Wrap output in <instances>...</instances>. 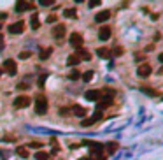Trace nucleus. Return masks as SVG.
<instances>
[{"mask_svg": "<svg viewBox=\"0 0 163 160\" xmlns=\"http://www.w3.org/2000/svg\"><path fill=\"white\" fill-rule=\"evenodd\" d=\"M83 42H84V39L81 34H72L70 35V46L74 49H83Z\"/></svg>", "mask_w": 163, "mask_h": 160, "instance_id": "f03ea898", "label": "nucleus"}, {"mask_svg": "<svg viewBox=\"0 0 163 160\" xmlns=\"http://www.w3.org/2000/svg\"><path fill=\"white\" fill-rule=\"evenodd\" d=\"M83 77H84V81H89V79H91V77H93V72H91V71L84 72V76H83Z\"/></svg>", "mask_w": 163, "mask_h": 160, "instance_id": "a878e982", "label": "nucleus"}, {"mask_svg": "<svg viewBox=\"0 0 163 160\" xmlns=\"http://www.w3.org/2000/svg\"><path fill=\"white\" fill-rule=\"evenodd\" d=\"M27 88H28L27 83H21V85H19V90H27Z\"/></svg>", "mask_w": 163, "mask_h": 160, "instance_id": "473e14b6", "label": "nucleus"}, {"mask_svg": "<svg viewBox=\"0 0 163 160\" xmlns=\"http://www.w3.org/2000/svg\"><path fill=\"white\" fill-rule=\"evenodd\" d=\"M72 113H74L75 116H79V118H83V116L86 115V109H84L83 106H74V107H72Z\"/></svg>", "mask_w": 163, "mask_h": 160, "instance_id": "a211bd4d", "label": "nucleus"}, {"mask_svg": "<svg viewBox=\"0 0 163 160\" xmlns=\"http://www.w3.org/2000/svg\"><path fill=\"white\" fill-rule=\"evenodd\" d=\"M88 146L91 148V155H95L97 158H100V155L104 153V146L100 142H88Z\"/></svg>", "mask_w": 163, "mask_h": 160, "instance_id": "423d86ee", "label": "nucleus"}, {"mask_svg": "<svg viewBox=\"0 0 163 160\" xmlns=\"http://www.w3.org/2000/svg\"><path fill=\"white\" fill-rule=\"evenodd\" d=\"M137 74L140 76V77H147V76L151 74V67L147 65V63H144V65L139 67V71H137Z\"/></svg>", "mask_w": 163, "mask_h": 160, "instance_id": "f8f14e48", "label": "nucleus"}, {"mask_svg": "<svg viewBox=\"0 0 163 160\" xmlns=\"http://www.w3.org/2000/svg\"><path fill=\"white\" fill-rule=\"evenodd\" d=\"M81 160H88V158H81Z\"/></svg>", "mask_w": 163, "mask_h": 160, "instance_id": "58836bf2", "label": "nucleus"}, {"mask_svg": "<svg viewBox=\"0 0 163 160\" xmlns=\"http://www.w3.org/2000/svg\"><path fill=\"white\" fill-rule=\"evenodd\" d=\"M30 27H32V30H39V27H40L39 14H32L30 16Z\"/></svg>", "mask_w": 163, "mask_h": 160, "instance_id": "2eb2a0df", "label": "nucleus"}, {"mask_svg": "<svg viewBox=\"0 0 163 160\" xmlns=\"http://www.w3.org/2000/svg\"><path fill=\"white\" fill-rule=\"evenodd\" d=\"M35 160H49V153H46V151H39L35 155Z\"/></svg>", "mask_w": 163, "mask_h": 160, "instance_id": "412c9836", "label": "nucleus"}, {"mask_svg": "<svg viewBox=\"0 0 163 160\" xmlns=\"http://www.w3.org/2000/svg\"><path fill=\"white\" fill-rule=\"evenodd\" d=\"M116 150H118V142H109L107 144V155H112Z\"/></svg>", "mask_w": 163, "mask_h": 160, "instance_id": "aec40b11", "label": "nucleus"}, {"mask_svg": "<svg viewBox=\"0 0 163 160\" xmlns=\"http://www.w3.org/2000/svg\"><path fill=\"white\" fill-rule=\"evenodd\" d=\"M28 148H33V150H40V148H42V142L33 141V142H30V144H28Z\"/></svg>", "mask_w": 163, "mask_h": 160, "instance_id": "5701e85b", "label": "nucleus"}, {"mask_svg": "<svg viewBox=\"0 0 163 160\" xmlns=\"http://www.w3.org/2000/svg\"><path fill=\"white\" fill-rule=\"evenodd\" d=\"M67 16V18H77V11L75 9H65V13H63Z\"/></svg>", "mask_w": 163, "mask_h": 160, "instance_id": "4be33fe9", "label": "nucleus"}, {"mask_svg": "<svg viewBox=\"0 0 163 160\" xmlns=\"http://www.w3.org/2000/svg\"><path fill=\"white\" fill-rule=\"evenodd\" d=\"M4 46V37H2V34H0V48Z\"/></svg>", "mask_w": 163, "mask_h": 160, "instance_id": "e433bc0d", "label": "nucleus"}, {"mask_svg": "<svg viewBox=\"0 0 163 160\" xmlns=\"http://www.w3.org/2000/svg\"><path fill=\"white\" fill-rule=\"evenodd\" d=\"M65 32H67L65 25H56V27L53 28V37L54 39H62V37L65 35Z\"/></svg>", "mask_w": 163, "mask_h": 160, "instance_id": "6e6552de", "label": "nucleus"}, {"mask_svg": "<svg viewBox=\"0 0 163 160\" xmlns=\"http://www.w3.org/2000/svg\"><path fill=\"white\" fill-rule=\"evenodd\" d=\"M97 55L100 58H105V60H107V58H110V55H112V53H110V49H107V48H98Z\"/></svg>", "mask_w": 163, "mask_h": 160, "instance_id": "f3484780", "label": "nucleus"}, {"mask_svg": "<svg viewBox=\"0 0 163 160\" xmlns=\"http://www.w3.org/2000/svg\"><path fill=\"white\" fill-rule=\"evenodd\" d=\"M79 72H77V71H74V72H70V76H69V77H70V79H79Z\"/></svg>", "mask_w": 163, "mask_h": 160, "instance_id": "cd10ccee", "label": "nucleus"}, {"mask_svg": "<svg viewBox=\"0 0 163 160\" xmlns=\"http://www.w3.org/2000/svg\"><path fill=\"white\" fill-rule=\"evenodd\" d=\"M56 19H58L56 14H51V16H48V19H46V21H48V23H54Z\"/></svg>", "mask_w": 163, "mask_h": 160, "instance_id": "bb28decb", "label": "nucleus"}, {"mask_svg": "<svg viewBox=\"0 0 163 160\" xmlns=\"http://www.w3.org/2000/svg\"><path fill=\"white\" fill-rule=\"evenodd\" d=\"M40 5H53V2H51V0H42Z\"/></svg>", "mask_w": 163, "mask_h": 160, "instance_id": "2f4dec72", "label": "nucleus"}, {"mask_svg": "<svg viewBox=\"0 0 163 160\" xmlns=\"http://www.w3.org/2000/svg\"><path fill=\"white\" fill-rule=\"evenodd\" d=\"M60 113H62L63 116H67V115H69V109H65V107H63V109H62V111H60Z\"/></svg>", "mask_w": 163, "mask_h": 160, "instance_id": "72a5a7b5", "label": "nucleus"}, {"mask_svg": "<svg viewBox=\"0 0 163 160\" xmlns=\"http://www.w3.org/2000/svg\"><path fill=\"white\" fill-rule=\"evenodd\" d=\"M0 28H2V23H0Z\"/></svg>", "mask_w": 163, "mask_h": 160, "instance_id": "ea45409f", "label": "nucleus"}, {"mask_svg": "<svg viewBox=\"0 0 163 160\" xmlns=\"http://www.w3.org/2000/svg\"><path fill=\"white\" fill-rule=\"evenodd\" d=\"M109 18H110V13H109V11H102V13H98L97 16H95V21L102 23V21H107Z\"/></svg>", "mask_w": 163, "mask_h": 160, "instance_id": "ddd939ff", "label": "nucleus"}, {"mask_svg": "<svg viewBox=\"0 0 163 160\" xmlns=\"http://www.w3.org/2000/svg\"><path fill=\"white\" fill-rule=\"evenodd\" d=\"M114 53H116V55H121V53H123V49L118 48V49H114Z\"/></svg>", "mask_w": 163, "mask_h": 160, "instance_id": "f704fd0d", "label": "nucleus"}, {"mask_svg": "<svg viewBox=\"0 0 163 160\" xmlns=\"http://www.w3.org/2000/svg\"><path fill=\"white\" fill-rule=\"evenodd\" d=\"M142 92H144V93H147V95H156V90H153V88H147V86H144V88H142Z\"/></svg>", "mask_w": 163, "mask_h": 160, "instance_id": "b1692460", "label": "nucleus"}, {"mask_svg": "<svg viewBox=\"0 0 163 160\" xmlns=\"http://www.w3.org/2000/svg\"><path fill=\"white\" fill-rule=\"evenodd\" d=\"M97 5H100V2H98V0H93V2H89V7H97Z\"/></svg>", "mask_w": 163, "mask_h": 160, "instance_id": "7c9ffc66", "label": "nucleus"}, {"mask_svg": "<svg viewBox=\"0 0 163 160\" xmlns=\"http://www.w3.org/2000/svg\"><path fill=\"white\" fill-rule=\"evenodd\" d=\"M81 60H79V56H77V55H70V56L67 58V63H69V65H77V63H79Z\"/></svg>", "mask_w": 163, "mask_h": 160, "instance_id": "6ab92c4d", "label": "nucleus"}, {"mask_svg": "<svg viewBox=\"0 0 163 160\" xmlns=\"http://www.w3.org/2000/svg\"><path fill=\"white\" fill-rule=\"evenodd\" d=\"M110 34H112L110 27H102L100 30H98V37H100L102 40H107V39H110Z\"/></svg>", "mask_w": 163, "mask_h": 160, "instance_id": "9b49d317", "label": "nucleus"}, {"mask_svg": "<svg viewBox=\"0 0 163 160\" xmlns=\"http://www.w3.org/2000/svg\"><path fill=\"white\" fill-rule=\"evenodd\" d=\"M48 107H49V104H48V99L46 97L35 99V113L37 115H46V113H48Z\"/></svg>", "mask_w": 163, "mask_h": 160, "instance_id": "f257e3e1", "label": "nucleus"}, {"mask_svg": "<svg viewBox=\"0 0 163 160\" xmlns=\"http://www.w3.org/2000/svg\"><path fill=\"white\" fill-rule=\"evenodd\" d=\"M30 9H33V4H30V2H18L16 4V11L18 13H25V11H30Z\"/></svg>", "mask_w": 163, "mask_h": 160, "instance_id": "1a4fd4ad", "label": "nucleus"}, {"mask_svg": "<svg viewBox=\"0 0 163 160\" xmlns=\"http://www.w3.org/2000/svg\"><path fill=\"white\" fill-rule=\"evenodd\" d=\"M158 60H160V62L163 63V53H161V55H160V56H158Z\"/></svg>", "mask_w": 163, "mask_h": 160, "instance_id": "4c0bfd02", "label": "nucleus"}, {"mask_svg": "<svg viewBox=\"0 0 163 160\" xmlns=\"http://www.w3.org/2000/svg\"><path fill=\"white\" fill-rule=\"evenodd\" d=\"M30 106V97L27 95H19L18 99H14V107H28Z\"/></svg>", "mask_w": 163, "mask_h": 160, "instance_id": "0eeeda50", "label": "nucleus"}, {"mask_svg": "<svg viewBox=\"0 0 163 160\" xmlns=\"http://www.w3.org/2000/svg\"><path fill=\"white\" fill-rule=\"evenodd\" d=\"M7 18V13H0V19H5Z\"/></svg>", "mask_w": 163, "mask_h": 160, "instance_id": "c9c22d12", "label": "nucleus"}, {"mask_svg": "<svg viewBox=\"0 0 163 160\" xmlns=\"http://www.w3.org/2000/svg\"><path fill=\"white\" fill-rule=\"evenodd\" d=\"M49 55H51V49H42V51H40V58H42V60H46V58H49Z\"/></svg>", "mask_w": 163, "mask_h": 160, "instance_id": "393cba45", "label": "nucleus"}, {"mask_svg": "<svg viewBox=\"0 0 163 160\" xmlns=\"http://www.w3.org/2000/svg\"><path fill=\"white\" fill-rule=\"evenodd\" d=\"M77 56H79V60H91V53L89 51H86V49H77Z\"/></svg>", "mask_w": 163, "mask_h": 160, "instance_id": "dca6fc26", "label": "nucleus"}, {"mask_svg": "<svg viewBox=\"0 0 163 160\" xmlns=\"http://www.w3.org/2000/svg\"><path fill=\"white\" fill-rule=\"evenodd\" d=\"M4 71L7 72L9 76H14V74H16L18 67H16V62H14L13 58H7V60L4 62Z\"/></svg>", "mask_w": 163, "mask_h": 160, "instance_id": "7ed1b4c3", "label": "nucleus"}, {"mask_svg": "<svg viewBox=\"0 0 163 160\" xmlns=\"http://www.w3.org/2000/svg\"><path fill=\"white\" fill-rule=\"evenodd\" d=\"M84 97L88 99V100L97 102V100H100V99L104 97V92H102V90H89V92H86V93H84Z\"/></svg>", "mask_w": 163, "mask_h": 160, "instance_id": "20e7f679", "label": "nucleus"}, {"mask_svg": "<svg viewBox=\"0 0 163 160\" xmlns=\"http://www.w3.org/2000/svg\"><path fill=\"white\" fill-rule=\"evenodd\" d=\"M16 155L21 157V158H28V157H30V151H28L27 146H18L16 148Z\"/></svg>", "mask_w": 163, "mask_h": 160, "instance_id": "4468645a", "label": "nucleus"}, {"mask_svg": "<svg viewBox=\"0 0 163 160\" xmlns=\"http://www.w3.org/2000/svg\"><path fill=\"white\" fill-rule=\"evenodd\" d=\"M112 106V97H102L100 100H98V111H102V109H105V107Z\"/></svg>", "mask_w": 163, "mask_h": 160, "instance_id": "9d476101", "label": "nucleus"}, {"mask_svg": "<svg viewBox=\"0 0 163 160\" xmlns=\"http://www.w3.org/2000/svg\"><path fill=\"white\" fill-rule=\"evenodd\" d=\"M44 81H46V76H40L39 77V86H44Z\"/></svg>", "mask_w": 163, "mask_h": 160, "instance_id": "c756f323", "label": "nucleus"}, {"mask_svg": "<svg viewBox=\"0 0 163 160\" xmlns=\"http://www.w3.org/2000/svg\"><path fill=\"white\" fill-rule=\"evenodd\" d=\"M28 56H30V53H28V51H21V53H19V58H21V60H27Z\"/></svg>", "mask_w": 163, "mask_h": 160, "instance_id": "c85d7f7f", "label": "nucleus"}, {"mask_svg": "<svg viewBox=\"0 0 163 160\" xmlns=\"http://www.w3.org/2000/svg\"><path fill=\"white\" fill-rule=\"evenodd\" d=\"M23 30H25V23H23V21H14L13 25L9 27V34H13V35H16V34H23Z\"/></svg>", "mask_w": 163, "mask_h": 160, "instance_id": "39448f33", "label": "nucleus"}, {"mask_svg": "<svg viewBox=\"0 0 163 160\" xmlns=\"http://www.w3.org/2000/svg\"><path fill=\"white\" fill-rule=\"evenodd\" d=\"M98 160H102V158H98Z\"/></svg>", "mask_w": 163, "mask_h": 160, "instance_id": "a19ab883", "label": "nucleus"}]
</instances>
